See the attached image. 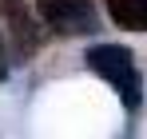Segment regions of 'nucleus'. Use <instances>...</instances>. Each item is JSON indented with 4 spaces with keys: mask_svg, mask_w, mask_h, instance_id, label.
I'll list each match as a JSON object with an SVG mask.
<instances>
[{
    "mask_svg": "<svg viewBox=\"0 0 147 139\" xmlns=\"http://www.w3.org/2000/svg\"><path fill=\"white\" fill-rule=\"evenodd\" d=\"M107 16L127 32H147V0H107Z\"/></svg>",
    "mask_w": 147,
    "mask_h": 139,
    "instance_id": "20e7f679",
    "label": "nucleus"
},
{
    "mask_svg": "<svg viewBox=\"0 0 147 139\" xmlns=\"http://www.w3.org/2000/svg\"><path fill=\"white\" fill-rule=\"evenodd\" d=\"M36 12L60 36H88L99 28V12L92 0H36Z\"/></svg>",
    "mask_w": 147,
    "mask_h": 139,
    "instance_id": "f03ea898",
    "label": "nucleus"
},
{
    "mask_svg": "<svg viewBox=\"0 0 147 139\" xmlns=\"http://www.w3.org/2000/svg\"><path fill=\"white\" fill-rule=\"evenodd\" d=\"M84 60H88V72H96L119 95V103L127 111H139V103H143V76L135 68V56L123 44H96V48H88Z\"/></svg>",
    "mask_w": 147,
    "mask_h": 139,
    "instance_id": "f257e3e1",
    "label": "nucleus"
},
{
    "mask_svg": "<svg viewBox=\"0 0 147 139\" xmlns=\"http://www.w3.org/2000/svg\"><path fill=\"white\" fill-rule=\"evenodd\" d=\"M0 28H4L16 60H32L40 52V28H36L32 8L24 0H0Z\"/></svg>",
    "mask_w": 147,
    "mask_h": 139,
    "instance_id": "7ed1b4c3",
    "label": "nucleus"
},
{
    "mask_svg": "<svg viewBox=\"0 0 147 139\" xmlns=\"http://www.w3.org/2000/svg\"><path fill=\"white\" fill-rule=\"evenodd\" d=\"M8 76V48H4V32H0V84Z\"/></svg>",
    "mask_w": 147,
    "mask_h": 139,
    "instance_id": "39448f33",
    "label": "nucleus"
}]
</instances>
